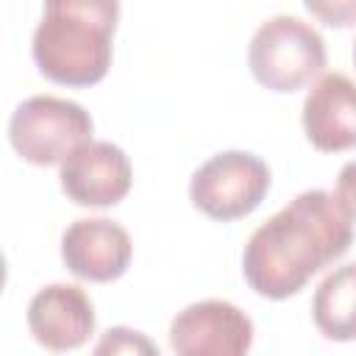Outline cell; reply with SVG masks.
Masks as SVG:
<instances>
[{"label": "cell", "mask_w": 356, "mask_h": 356, "mask_svg": "<svg viewBox=\"0 0 356 356\" xmlns=\"http://www.w3.org/2000/svg\"><path fill=\"white\" fill-rule=\"evenodd\" d=\"M353 217L325 189H306L261 222L242 253V273L253 292L284 300L348 253Z\"/></svg>", "instance_id": "obj_1"}, {"label": "cell", "mask_w": 356, "mask_h": 356, "mask_svg": "<svg viewBox=\"0 0 356 356\" xmlns=\"http://www.w3.org/2000/svg\"><path fill=\"white\" fill-rule=\"evenodd\" d=\"M120 3L53 0L33 31L31 53L39 72L64 86H92L111 67V36Z\"/></svg>", "instance_id": "obj_2"}, {"label": "cell", "mask_w": 356, "mask_h": 356, "mask_svg": "<svg viewBox=\"0 0 356 356\" xmlns=\"http://www.w3.org/2000/svg\"><path fill=\"white\" fill-rule=\"evenodd\" d=\"M253 78L273 92L303 89L325 67V42L320 31L300 17L275 14L264 19L248 47Z\"/></svg>", "instance_id": "obj_3"}, {"label": "cell", "mask_w": 356, "mask_h": 356, "mask_svg": "<svg viewBox=\"0 0 356 356\" xmlns=\"http://www.w3.org/2000/svg\"><path fill=\"white\" fill-rule=\"evenodd\" d=\"M95 122L89 111L67 97L33 95L22 100L8 120L11 147L36 167L61 164L75 147L92 142Z\"/></svg>", "instance_id": "obj_4"}, {"label": "cell", "mask_w": 356, "mask_h": 356, "mask_svg": "<svg viewBox=\"0 0 356 356\" xmlns=\"http://www.w3.org/2000/svg\"><path fill=\"white\" fill-rule=\"evenodd\" d=\"M270 189V167L248 150H222L203 161L189 181L192 203L211 220L250 214Z\"/></svg>", "instance_id": "obj_5"}, {"label": "cell", "mask_w": 356, "mask_h": 356, "mask_svg": "<svg viewBox=\"0 0 356 356\" xmlns=\"http://www.w3.org/2000/svg\"><path fill=\"white\" fill-rule=\"evenodd\" d=\"M170 345L175 356H248L253 320L228 300H197L172 317Z\"/></svg>", "instance_id": "obj_6"}, {"label": "cell", "mask_w": 356, "mask_h": 356, "mask_svg": "<svg viewBox=\"0 0 356 356\" xmlns=\"http://www.w3.org/2000/svg\"><path fill=\"white\" fill-rule=\"evenodd\" d=\"M64 195L78 206L106 209L120 203L134 181L128 156L111 142H86L75 147L58 170Z\"/></svg>", "instance_id": "obj_7"}, {"label": "cell", "mask_w": 356, "mask_h": 356, "mask_svg": "<svg viewBox=\"0 0 356 356\" xmlns=\"http://www.w3.org/2000/svg\"><path fill=\"white\" fill-rule=\"evenodd\" d=\"M131 236L128 231L106 217H81L61 234V259L67 270L86 281H114L131 264Z\"/></svg>", "instance_id": "obj_8"}, {"label": "cell", "mask_w": 356, "mask_h": 356, "mask_svg": "<svg viewBox=\"0 0 356 356\" xmlns=\"http://www.w3.org/2000/svg\"><path fill=\"white\" fill-rule=\"evenodd\" d=\"M28 328L47 350H75L95 331V306L75 284H47L28 303Z\"/></svg>", "instance_id": "obj_9"}, {"label": "cell", "mask_w": 356, "mask_h": 356, "mask_svg": "<svg viewBox=\"0 0 356 356\" xmlns=\"http://www.w3.org/2000/svg\"><path fill=\"white\" fill-rule=\"evenodd\" d=\"M306 139L323 153L356 147V81L345 72H325L303 100Z\"/></svg>", "instance_id": "obj_10"}, {"label": "cell", "mask_w": 356, "mask_h": 356, "mask_svg": "<svg viewBox=\"0 0 356 356\" xmlns=\"http://www.w3.org/2000/svg\"><path fill=\"white\" fill-rule=\"evenodd\" d=\"M312 317L334 342L356 339V261L331 270L312 298Z\"/></svg>", "instance_id": "obj_11"}, {"label": "cell", "mask_w": 356, "mask_h": 356, "mask_svg": "<svg viewBox=\"0 0 356 356\" xmlns=\"http://www.w3.org/2000/svg\"><path fill=\"white\" fill-rule=\"evenodd\" d=\"M92 356H161V350L147 334L128 325H114L100 334Z\"/></svg>", "instance_id": "obj_12"}, {"label": "cell", "mask_w": 356, "mask_h": 356, "mask_svg": "<svg viewBox=\"0 0 356 356\" xmlns=\"http://www.w3.org/2000/svg\"><path fill=\"white\" fill-rule=\"evenodd\" d=\"M306 8L317 17H323L328 25H353L356 22V0H339V3H314V0H309Z\"/></svg>", "instance_id": "obj_13"}, {"label": "cell", "mask_w": 356, "mask_h": 356, "mask_svg": "<svg viewBox=\"0 0 356 356\" xmlns=\"http://www.w3.org/2000/svg\"><path fill=\"white\" fill-rule=\"evenodd\" d=\"M337 200L356 220V159L348 161L337 175Z\"/></svg>", "instance_id": "obj_14"}, {"label": "cell", "mask_w": 356, "mask_h": 356, "mask_svg": "<svg viewBox=\"0 0 356 356\" xmlns=\"http://www.w3.org/2000/svg\"><path fill=\"white\" fill-rule=\"evenodd\" d=\"M353 64H356V42H353Z\"/></svg>", "instance_id": "obj_15"}]
</instances>
